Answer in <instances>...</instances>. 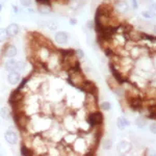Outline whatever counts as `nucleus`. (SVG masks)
I'll return each mask as SVG.
<instances>
[{"instance_id": "obj_1", "label": "nucleus", "mask_w": 156, "mask_h": 156, "mask_svg": "<svg viewBox=\"0 0 156 156\" xmlns=\"http://www.w3.org/2000/svg\"><path fill=\"white\" fill-rule=\"evenodd\" d=\"M66 73H67L68 82H69L71 85H73V87L79 89V87L82 85V83L84 82L85 76H84L83 72H82L81 66H80V65L69 69L68 71H66Z\"/></svg>"}, {"instance_id": "obj_2", "label": "nucleus", "mask_w": 156, "mask_h": 156, "mask_svg": "<svg viewBox=\"0 0 156 156\" xmlns=\"http://www.w3.org/2000/svg\"><path fill=\"white\" fill-rule=\"evenodd\" d=\"M46 67L48 69V72H56L62 70V53L60 50L52 49L51 53H50L49 58L45 62Z\"/></svg>"}, {"instance_id": "obj_3", "label": "nucleus", "mask_w": 156, "mask_h": 156, "mask_svg": "<svg viewBox=\"0 0 156 156\" xmlns=\"http://www.w3.org/2000/svg\"><path fill=\"white\" fill-rule=\"evenodd\" d=\"M62 126L64 129L70 132H75L78 130L77 120L74 114H65L62 115Z\"/></svg>"}, {"instance_id": "obj_4", "label": "nucleus", "mask_w": 156, "mask_h": 156, "mask_svg": "<svg viewBox=\"0 0 156 156\" xmlns=\"http://www.w3.org/2000/svg\"><path fill=\"white\" fill-rule=\"evenodd\" d=\"M103 114L99 110H95V112H90L87 115V122L90 127L99 126L103 124Z\"/></svg>"}, {"instance_id": "obj_5", "label": "nucleus", "mask_w": 156, "mask_h": 156, "mask_svg": "<svg viewBox=\"0 0 156 156\" xmlns=\"http://www.w3.org/2000/svg\"><path fill=\"white\" fill-rule=\"evenodd\" d=\"M136 67L138 68L140 72H144V73H149L151 70L154 68L153 66V62L150 59V57L148 55L146 56H140L138 57V60L136 62Z\"/></svg>"}, {"instance_id": "obj_6", "label": "nucleus", "mask_w": 156, "mask_h": 156, "mask_svg": "<svg viewBox=\"0 0 156 156\" xmlns=\"http://www.w3.org/2000/svg\"><path fill=\"white\" fill-rule=\"evenodd\" d=\"M73 151H74V153H77V154H82V153H84V154H87V152L90 150L89 146H87V142H85L84 137H76V140L73 142Z\"/></svg>"}, {"instance_id": "obj_7", "label": "nucleus", "mask_w": 156, "mask_h": 156, "mask_svg": "<svg viewBox=\"0 0 156 156\" xmlns=\"http://www.w3.org/2000/svg\"><path fill=\"white\" fill-rule=\"evenodd\" d=\"M18 53L19 51L17 46L15 44H12V43H6L1 51L2 56L5 57V58H15L18 55Z\"/></svg>"}, {"instance_id": "obj_8", "label": "nucleus", "mask_w": 156, "mask_h": 156, "mask_svg": "<svg viewBox=\"0 0 156 156\" xmlns=\"http://www.w3.org/2000/svg\"><path fill=\"white\" fill-rule=\"evenodd\" d=\"M108 68H109L110 72H112V76L114 77L115 80H117V82L120 85L126 83L128 80H129L128 78H126V77L124 76V75L122 74V72H121L119 69H117V67H115V65L112 64V62H109V64H108Z\"/></svg>"}, {"instance_id": "obj_9", "label": "nucleus", "mask_w": 156, "mask_h": 156, "mask_svg": "<svg viewBox=\"0 0 156 156\" xmlns=\"http://www.w3.org/2000/svg\"><path fill=\"white\" fill-rule=\"evenodd\" d=\"M82 92H84L85 94H90V95H95L98 96V87H96V84L92 81V80H87L85 79L84 82L82 83L81 87H79Z\"/></svg>"}, {"instance_id": "obj_10", "label": "nucleus", "mask_w": 156, "mask_h": 156, "mask_svg": "<svg viewBox=\"0 0 156 156\" xmlns=\"http://www.w3.org/2000/svg\"><path fill=\"white\" fill-rule=\"evenodd\" d=\"M112 6H114L115 12H117L119 15H125L129 11V5H128L127 1H125V0H115L112 3Z\"/></svg>"}, {"instance_id": "obj_11", "label": "nucleus", "mask_w": 156, "mask_h": 156, "mask_svg": "<svg viewBox=\"0 0 156 156\" xmlns=\"http://www.w3.org/2000/svg\"><path fill=\"white\" fill-rule=\"evenodd\" d=\"M4 140H5V142L7 144L15 146L19 142V136H18V134H17V132L15 131L12 128H9V129L4 132Z\"/></svg>"}, {"instance_id": "obj_12", "label": "nucleus", "mask_w": 156, "mask_h": 156, "mask_svg": "<svg viewBox=\"0 0 156 156\" xmlns=\"http://www.w3.org/2000/svg\"><path fill=\"white\" fill-rule=\"evenodd\" d=\"M37 12L41 16H50V15L54 12L52 3H37Z\"/></svg>"}, {"instance_id": "obj_13", "label": "nucleus", "mask_w": 156, "mask_h": 156, "mask_svg": "<svg viewBox=\"0 0 156 156\" xmlns=\"http://www.w3.org/2000/svg\"><path fill=\"white\" fill-rule=\"evenodd\" d=\"M69 40H70V36L66 31H56L54 34V42L57 45H60V46L66 45L68 44Z\"/></svg>"}, {"instance_id": "obj_14", "label": "nucleus", "mask_w": 156, "mask_h": 156, "mask_svg": "<svg viewBox=\"0 0 156 156\" xmlns=\"http://www.w3.org/2000/svg\"><path fill=\"white\" fill-rule=\"evenodd\" d=\"M21 73L19 71H12L7 74L6 76V81L9 84L11 85H17L21 81Z\"/></svg>"}, {"instance_id": "obj_15", "label": "nucleus", "mask_w": 156, "mask_h": 156, "mask_svg": "<svg viewBox=\"0 0 156 156\" xmlns=\"http://www.w3.org/2000/svg\"><path fill=\"white\" fill-rule=\"evenodd\" d=\"M6 28V32H7V36H9V39H14V37H18L20 31H21V28H20L19 24L17 23H11L9 24L5 27Z\"/></svg>"}, {"instance_id": "obj_16", "label": "nucleus", "mask_w": 156, "mask_h": 156, "mask_svg": "<svg viewBox=\"0 0 156 156\" xmlns=\"http://www.w3.org/2000/svg\"><path fill=\"white\" fill-rule=\"evenodd\" d=\"M117 150L120 154H127L132 150V144L127 140H122L117 146Z\"/></svg>"}, {"instance_id": "obj_17", "label": "nucleus", "mask_w": 156, "mask_h": 156, "mask_svg": "<svg viewBox=\"0 0 156 156\" xmlns=\"http://www.w3.org/2000/svg\"><path fill=\"white\" fill-rule=\"evenodd\" d=\"M3 68L6 72L17 71L18 70V60H15L14 58H6L3 64Z\"/></svg>"}, {"instance_id": "obj_18", "label": "nucleus", "mask_w": 156, "mask_h": 156, "mask_svg": "<svg viewBox=\"0 0 156 156\" xmlns=\"http://www.w3.org/2000/svg\"><path fill=\"white\" fill-rule=\"evenodd\" d=\"M77 135L75 134V132H70L68 131L66 134L62 136V142L64 143L65 145H72L73 142H74L75 140H76Z\"/></svg>"}, {"instance_id": "obj_19", "label": "nucleus", "mask_w": 156, "mask_h": 156, "mask_svg": "<svg viewBox=\"0 0 156 156\" xmlns=\"http://www.w3.org/2000/svg\"><path fill=\"white\" fill-rule=\"evenodd\" d=\"M130 123L127 119H125L124 117H120L117 119V127L119 130H124L127 127H129Z\"/></svg>"}, {"instance_id": "obj_20", "label": "nucleus", "mask_w": 156, "mask_h": 156, "mask_svg": "<svg viewBox=\"0 0 156 156\" xmlns=\"http://www.w3.org/2000/svg\"><path fill=\"white\" fill-rule=\"evenodd\" d=\"M0 117L4 121H9L12 119V112L9 106H3L0 108Z\"/></svg>"}, {"instance_id": "obj_21", "label": "nucleus", "mask_w": 156, "mask_h": 156, "mask_svg": "<svg viewBox=\"0 0 156 156\" xmlns=\"http://www.w3.org/2000/svg\"><path fill=\"white\" fill-rule=\"evenodd\" d=\"M58 28V23L55 21L54 19H51V20H47L46 22V29L50 30V31H55Z\"/></svg>"}, {"instance_id": "obj_22", "label": "nucleus", "mask_w": 156, "mask_h": 156, "mask_svg": "<svg viewBox=\"0 0 156 156\" xmlns=\"http://www.w3.org/2000/svg\"><path fill=\"white\" fill-rule=\"evenodd\" d=\"M106 83H107V85H108V87H109V89L112 90H114L115 89H117V87L120 85V84L117 82V80H115L112 76H108V77H106Z\"/></svg>"}, {"instance_id": "obj_23", "label": "nucleus", "mask_w": 156, "mask_h": 156, "mask_svg": "<svg viewBox=\"0 0 156 156\" xmlns=\"http://www.w3.org/2000/svg\"><path fill=\"white\" fill-rule=\"evenodd\" d=\"M20 153H21L22 155H27V156L34 155V151H32L31 148L28 147V146L25 145V144H22V145H21V148H20Z\"/></svg>"}, {"instance_id": "obj_24", "label": "nucleus", "mask_w": 156, "mask_h": 156, "mask_svg": "<svg viewBox=\"0 0 156 156\" xmlns=\"http://www.w3.org/2000/svg\"><path fill=\"white\" fill-rule=\"evenodd\" d=\"M9 36H7L6 32V28H3V27H0V44H3V43H6L9 41Z\"/></svg>"}, {"instance_id": "obj_25", "label": "nucleus", "mask_w": 156, "mask_h": 156, "mask_svg": "<svg viewBox=\"0 0 156 156\" xmlns=\"http://www.w3.org/2000/svg\"><path fill=\"white\" fill-rule=\"evenodd\" d=\"M135 125L140 128V129H144L147 125V119L144 117H138L136 120H135Z\"/></svg>"}, {"instance_id": "obj_26", "label": "nucleus", "mask_w": 156, "mask_h": 156, "mask_svg": "<svg viewBox=\"0 0 156 156\" xmlns=\"http://www.w3.org/2000/svg\"><path fill=\"white\" fill-rule=\"evenodd\" d=\"M101 146H102L103 150H105V151L110 150L112 148V140H110V138H105V140H103Z\"/></svg>"}, {"instance_id": "obj_27", "label": "nucleus", "mask_w": 156, "mask_h": 156, "mask_svg": "<svg viewBox=\"0 0 156 156\" xmlns=\"http://www.w3.org/2000/svg\"><path fill=\"white\" fill-rule=\"evenodd\" d=\"M99 106L103 112H109V110L112 109V103L108 101H103Z\"/></svg>"}, {"instance_id": "obj_28", "label": "nucleus", "mask_w": 156, "mask_h": 156, "mask_svg": "<svg viewBox=\"0 0 156 156\" xmlns=\"http://www.w3.org/2000/svg\"><path fill=\"white\" fill-rule=\"evenodd\" d=\"M19 2H20V4L24 7V9L31 6V4H32V0H19Z\"/></svg>"}, {"instance_id": "obj_29", "label": "nucleus", "mask_w": 156, "mask_h": 156, "mask_svg": "<svg viewBox=\"0 0 156 156\" xmlns=\"http://www.w3.org/2000/svg\"><path fill=\"white\" fill-rule=\"evenodd\" d=\"M140 15H142L145 19H151V18H153V17H154V16H153V14L149 11V9H148V11L142 12H140Z\"/></svg>"}, {"instance_id": "obj_30", "label": "nucleus", "mask_w": 156, "mask_h": 156, "mask_svg": "<svg viewBox=\"0 0 156 156\" xmlns=\"http://www.w3.org/2000/svg\"><path fill=\"white\" fill-rule=\"evenodd\" d=\"M75 54H76V56H77V58L78 59H83L84 58V52L82 51L81 49H76L75 50Z\"/></svg>"}, {"instance_id": "obj_31", "label": "nucleus", "mask_w": 156, "mask_h": 156, "mask_svg": "<svg viewBox=\"0 0 156 156\" xmlns=\"http://www.w3.org/2000/svg\"><path fill=\"white\" fill-rule=\"evenodd\" d=\"M149 130H150L151 133L156 134V123H151L150 126H149Z\"/></svg>"}, {"instance_id": "obj_32", "label": "nucleus", "mask_w": 156, "mask_h": 156, "mask_svg": "<svg viewBox=\"0 0 156 156\" xmlns=\"http://www.w3.org/2000/svg\"><path fill=\"white\" fill-rule=\"evenodd\" d=\"M87 29H90V30H92L93 28H95V22L94 21H87Z\"/></svg>"}, {"instance_id": "obj_33", "label": "nucleus", "mask_w": 156, "mask_h": 156, "mask_svg": "<svg viewBox=\"0 0 156 156\" xmlns=\"http://www.w3.org/2000/svg\"><path fill=\"white\" fill-rule=\"evenodd\" d=\"M149 11H150L151 12H152L153 16L156 17V4H150Z\"/></svg>"}, {"instance_id": "obj_34", "label": "nucleus", "mask_w": 156, "mask_h": 156, "mask_svg": "<svg viewBox=\"0 0 156 156\" xmlns=\"http://www.w3.org/2000/svg\"><path fill=\"white\" fill-rule=\"evenodd\" d=\"M131 6H132L133 9H137V7H138L137 0H131Z\"/></svg>"}, {"instance_id": "obj_35", "label": "nucleus", "mask_w": 156, "mask_h": 156, "mask_svg": "<svg viewBox=\"0 0 156 156\" xmlns=\"http://www.w3.org/2000/svg\"><path fill=\"white\" fill-rule=\"evenodd\" d=\"M12 12H14V14H15V15H17V14H19V12H20L19 7L17 6L16 4H12Z\"/></svg>"}, {"instance_id": "obj_36", "label": "nucleus", "mask_w": 156, "mask_h": 156, "mask_svg": "<svg viewBox=\"0 0 156 156\" xmlns=\"http://www.w3.org/2000/svg\"><path fill=\"white\" fill-rule=\"evenodd\" d=\"M69 24L70 25H76L77 24V20L75 18H70L69 19Z\"/></svg>"}, {"instance_id": "obj_37", "label": "nucleus", "mask_w": 156, "mask_h": 156, "mask_svg": "<svg viewBox=\"0 0 156 156\" xmlns=\"http://www.w3.org/2000/svg\"><path fill=\"white\" fill-rule=\"evenodd\" d=\"M146 154H152V155H156V151L152 150V149H147V151H146Z\"/></svg>"}, {"instance_id": "obj_38", "label": "nucleus", "mask_w": 156, "mask_h": 156, "mask_svg": "<svg viewBox=\"0 0 156 156\" xmlns=\"http://www.w3.org/2000/svg\"><path fill=\"white\" fill-rule=\"evenodd\" d=\"M152 62H153V66H154V68H156V55H155L154 57H153Z\"/></svg>"}, {"instance_id": "obj_39", "label": "nucleus", "mask_w": 156, "mask_h": 156, "mask_svg": "<svg viewBox=\"0 0 156 156\" xmlns=\"http://www.w3.org/2000/svg\"><path fill=\"white\" fill-rule=\"evenodd\" d=\"M150 2V4H156V0H148Z\"/></svg>"}, {"instance_id": "obj_40", "label": "nucleus", "mask_w": 156, "mask_h": 156, "mask_svg": "<svg viewBox=\"0 0 156 156\" xmlns=\"http://www.w3.org/2000/svg\"><path fill=\"white\" fill-rule=\"evenodd\" d=\"M2 9H3V3H2V2L0 1V12L2 11Z\"/></svg>"}, {"instance_id": "obj_41", "label": "nucleus", "mask_w": 156, "mask_h": 156, "mask_svg": "<svg viewBox=\"0 0 156 156\" xmlns=\"http://www.w3.org/2000/svg\"><path fill=\"white\" fill-rule=\"evenodd\" d=\"M153 31H154V34H156V25H154V26H153Z\"/></svg>"}, {"instance_id": "obj_42", "label": "nucleus", "mask_w": 156, "mask_h": 156, "mask_svg": "<svg viewBox=\"0 0 156 156\" xmlns=\"http://www.w3.org/2000/svg\"><path fill=\"white\" fill-rule=\"evenodd\" d=\"M0 1H1V2H2V3H4V2H5V1H6V0H0Z\"/></svg>"}, {"instance_id": "obj_43", "label": "nucleus", "mask_w": 156, "mask_h": 156, "mask_svg": "<svg viewBox=\"0 0 156 156\" xmlns=\"http://www.w3.org/2000/svg\"><path fill=\"white\" fill-rule=\"evenodd\" d=\"M0 21H1V17H0Z\"/></svg>"}]
</instances>
